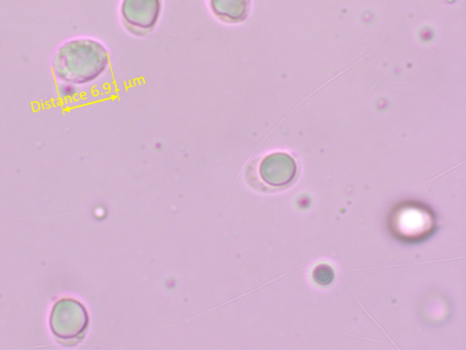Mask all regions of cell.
<instances>
[{"label":"cell","instance_id":"cell-3","mask_svg":"<svg viewBox=\"0 0 466 350\" xmlns=\"http://www.w3.org/2000/svg\"><path fill=\"white\" fill-rule=\"evenodd\" d=\"M161 0H123L120 13L124 26L137 36L150 33L161 14Z\"/></svg>","mask_w":466,"mask_h":350},{"label":"cell","instance_id":"cell-2","mask_svg":"<svg viewBox=\"0 0 466 350\" xmlns=\"http://www.w3.org/2000/svg\"><path fill=\"white\" fill-rule=\"evenodd\" d=\"M88 316L85 307L71 298H63L53 307L50 326L53 334L62 340H72L85 332Z\"/></svg>","mask_w":466,"mask_h":350},{"label":"cell","instance_id":"cell-5","mask_svg":"<svg viewBox=\"0 0 466 350\" xmlns=\"http://www.w3.org/2000/svg\"><path fill=\"white\" fill-rule=\"evenodd\" d=\"M212 13L229 24L243 22L249 12L250 0H208Z\"/></svg>","mask_w":466,"mask_h":350},{"label":"cell","instance_id":"cell-4","mask_svg":"<svg viewBox=\"0 0 466 350\" xmlns=\"http://www.w3.org/2000/svg\"><path fill=\"white\" fill-rule=\"evenodd\" d=\"M295 160L287 153L275 152L267 155L259 163L261 180L272 187H283L291 182L296 175Z\"/></svg>","mask_w":466,"mask_h":350},{"label":"cell","instance_id":"cell-1","mask_svg":"<svg viewBox=\"0 0 466 350\" xmlns=\"http://www.w3.org/2000/svg\"><path fill=\"white\" fill-rule=\"evenodd\" d=\"M51 70L66 85H86L100 77L109 66V53L99 40L77 36L61 43L51 57Z\"/></svg>","mask_w":466,"mask_h":350}]
</instances>
